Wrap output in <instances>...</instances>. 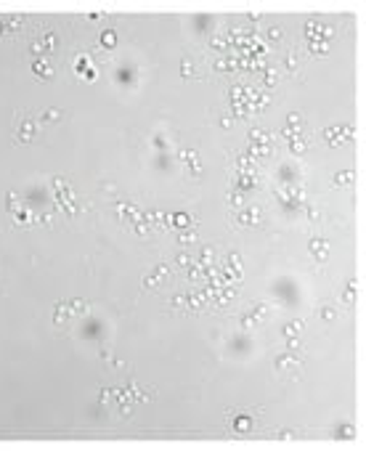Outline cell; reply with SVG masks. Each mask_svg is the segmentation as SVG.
Returning a JSON list of instances; mask_svg holds the SVG:
<instances>
[{
    "label": "cell",
    "instance_id": "6da1fadb",
    "mask_svg": "<svg viewBox=\"0 0 366 451\" xmlns=\"http://www.w3.org/2000/svg\"><path fill=\"white\" fill-rule=\"evenodd\" d=\"M40 122L35 117H29V114H22L16 117V128H13V141L16 144H32L35 138L40 135Z\"/></svg>",
    "mask_w": 366,
    "mask_h": 451
},
{
    "label": "cell",
    "instance_id": "7a4b0ae2",
    "mask_svg": "<svg viewBox=\"0 0 366 451\" xmlns=\"http://www.w3.org/2000/svg\"><path fill=\"white\" fill-rule=\"evenodd\" d=\"M56 48H58V37H56V32H51V29L37 32L32 37V43H29V53H32L35 58H48Z\"/></svg>",
    "mask_w": 366,
    "mask_h": 451
},
{
    "label": "cell",
    "instance_id": "3957f363",
    "mask_svg": "<svg viewBox=\"0 0 366 451\" xmlns=\"http://www.w3.org/2000/svg\"><path fill=\"white\" fill-rule=\"evenodd\" d=\"M356 135H358V130H356L353 125H327V128H324V141H327L332 149L345 146L348 141H353Z\"/></svg>",
    "mask_w": 366,
    "mask_h": 451
},
{
    "label": "cell",
    "instance_id": "277c9868",
    "mask_svg": "<svg viewBox=\"0 0 366 451\" xmlns=\"http://www.w3.org/2000/svg\"><path fill=\"white\" fill-rule=\"evenodd\" d=\"M234 223L236 228H247V226H263V210L260 205H247L234 212Z\"/></svg>",
    "mask_w": 366,
    "mask_h": 451
},
{
    "label": "cell",
    "instance_id": "5b68a950",
    "mask_svg": "<svg viewBox=\"0 0 366 451\" xmlns=\"http://www.w3.org/2000/svg\"><path fill=\"white\" fill-rule=\"evenodd\" d=\"M114 215H117V221H122V223H138L141 218H144V210L135 205V202H117L114 205Z\"/></svg>",
    "mask_w": 366,
    "mask_h": 451
},
{
    "label": "cell",
    "instance_id": "8992f818",
    "mask_svg": "<svg viewBox=\"0 0 366 451\" xmlns=\"http://www.w3.org/2000/svg\"><path fill=\"white\" fill-rule=\"evenodd\" d=\"M300 366H302V359H300L297 353H289V350L279 353L276 359H273V369H276L279 375H289V377H292Z\"/></svg>",
    "mask_w": 366,
    "mask_h": 451
},
{
    "label": "cell",
    "instance_id": "52a82bcc",
    "mask_svg": "<svg viewBox=\"0 0 366 451\" xmlns=\"http://www.w3.org/2000/svg\"><path fill=\"white\" fill-rule=\"evenodd\" d=\"M260 173H234V189L247 194V191H255L260 186Z\"/></svg>",
    "mask_w": 366,
    "mask_h": 451
},
{
    "label": "cell",
    "instance_id": "ba28073f",
    "mask_svg": "<svg viewBox=\"0 0 366 451\" xmlns=\"http://www.w3.org/2000/svg\"><path fill=\"white\" fill-rule=\"evenodd\" d=\"M308 252H311L318 263H327L329 255H332V244H329V239H324V237H311Z\"/></svg>",
    "mask_w": 366,
    "mask_h": 451
},
{
    "label": "cell",
    "instance_id": "9c48e42d",
    "mask_svg": "<svg viewBox=\"0 0 366 451\" xmlns=\"http://www.w3.org/2000/svg\"><path fill=\"white\" fill-rule=\"evenodd\" d=\"M281 138H295V135H302V114L300 112H289L287 114V122H284V128L279 130Z\"/></svg>",
    "mask_w": 366,
    "mask_h": 451
},
{
    "label": "cell",
    "instance_id": "30bf717a",
    "mask_svg": "<svg viewBox=\"0 0 366 451\" xmlns=\"http://www.w3.org/2000/svg\"><path fill=\"white\" fill-rule=\"evenodd\" d=\"M11 215H13V226L16 228H29V226H35V221H37V212L32 207H27V205H19Z\"/></svg>",
    "mask_w": 366,
    "mask_h": 451
},
{
    "label": "cell",
    "instance_id": "8fae6325",
    "mask_svg": "<svg viewBox=\"0 0 366 451\" xmlns=\"http://www.w3.org/2000/svg\"><path fill=\"white\" fill-rule=\"evenodd\" d=\"M252 430H255V417H250V414L231 417V433L234 435H250Z\"/></svg>",
    "mask_w": 366,
    "mask_h": 451
},
{
    "label": "cell",
    "instance_id": "7c38bea8",
    "mask_svg": "<svg viewBox=\"0 0 366 451\" xmlns=\"http://www.w3.org/2000/svg\"><path fill=\"white\" fill-rule=\"evenodd\" d=\"M247 154H250V157H252L255 162H260V160H271L273 154H276V146H273V144H252V141H250Z\"/></svg>",
    "mask_w": 366,
    "mask_h": 451
},
{
    "label": "cell",
    "instance_id": "4fadbf2b",
    "mask_svg": "<svg viewBox=\"0 0 366 451\" xmlns=\"http://www.w3.org/2000/svg\"><path fill=\"white\" fill-rule=\"evenodd\" d=\"M234 173H257V162L247 151H239L234 157Z\"/></svg>",
    "mask_w": 366,
    "mask_h": 451
},
{
    "label": "cell",
    "instance_id": "5bb4252c",
    "mask_svg": "<svg viewBox=\"0 0 366 451\" xmlns=\"http://www.w3.org/2000/svg\"><path fill=\"white\" fill-rule=\"evenodd\" d=\"M32 72L40 77V80H51L56 74V67L51 64V58H35L32 61Z\"/></svg>",
    "mask_w": 366,
    "mask_h": 451
},
{
    "label": "cell",
    "instance_id": "9a60e30c",
    "mask_svg": "<svg viewBox=\"0 0 366 451\" xmlns=\"http://www.w3.org/2000/svg\"><path fill=\"white\" fill-rule=\"evenodd\" d=\"M287 149H289V154H295V157H302V154L311 151V141L305 135H295V138L287 141Z\"/></svg>",
    "mask_w": 366,
    "mask_h": 451
},
{
    "label": "cell",
    "instance_id": "2e32d148",
    "mask_svg": "<svg viewBox=\"0 0 366 451\" xmlns=\"http://www.w3.org/2000/svg\"><path fill=\"white\" fill-rule=\"evenodd\" d=\"M358 287H361L358 276H350L348 284H345V292H342V303L345 305H356L358 303Z\"/></svg>",
    "mask_w": 366,
    "mask_h": 451
},
{
    "label": "cell",
    "instance_id": "e0dca14e",
    "mask_svg": "<svg viewBox=\"0 0 366 451\" xmlns=\"http://www.w3.org/2000/svg\"><path fill=\"white\" fill-rule=\"evenodd\" d=\"M167 308L175 310V313H189V298H186V289H178L170 300H167Z\"/></svg>",
    "mask_w": 366,
    "mask_h": 451
},
{
    "label": "cell",
    "instance_id": "ac0fdd59",
    "mask_svg": "<svg viewBox=\"0 0 366 451\" xmlns=\"http://www.w3.org/2000/svg\"><path fill=\"white\" fill-rule=\"evenodd\" d=\"M24 24H27V19H24V13H11V16L3 22V29L8 35H19L22 29H24Z\"/></svg>",
    "mask_w": 366,
    "mask_h": 451
},
{
    "label": "cell",
    "instance_id": "d6986e66",
    "mask_svg": "<svg viewBox=\"0 0 366 451\" xmlns=\"http://www.w3.org/2000/svg\"><path fill=\"white\" fill-rule=\"evenodd\" d=\"M196 237H199V228H196V226L180 228L178 234H175V244H180V247H191V244L196 242Z\"/></svg>",
    "mask_w": 366,
    "mask_h": 451
},
{
    "label": "cell",
    "instance_id": "ffe728a7",
    "mask_svg": "<svg viewBox=\"0 0 366 451\" xmlns=\"http://www.w3.org/2000/svg\"><path fill=\"white\" fill-rule=\"evenodd\" d=\"M334 438H340V441H353L358 438V427L353 422H340L337 427H334Z\"/></svg>",
    "mask_w": 366,
    "mask_h": 451
},
{
    "label": "cell",
    "instance_id": "44dd1931",
    "mask_svg": "<svg viewBox=\"0 0 366 451\" xmlns=\"http://www.w3.org/2000/svg\"><path fill=\"white\" fill-rule=\"evenodd\" d=\"M247 138H250L252 144H273V141H276V135H273L271 130H266V128H250Z\"/></svg>",
    "mask_w": 366,
    "mask_h": 451
},
{
    "label": "cell",
    "instance_id": "7402d4cb",
    "mask_svg": "<svg viewBox=\"0 0 366 451\" xmlns=\"http://www.w3.org/2000/svg\"><path fill=\"white\" fill-rule=\"evenodd\" d=\"M72 319V308H69V303L67 300H61V303H56V308H53V324L58 326V324H67Z\"/></svg>",
    "mask_w": 366,
    "mask_h": 451
},
{
    "label": "cell",
    "instance_id": "603a6c76",
    "mask_svg": "<svg viewBox=\"0 0 366 451\" xmlns=\"http://www.w3.org/2000/svg\"><path fill=\"white\" fill-rule=\"evenodd\" d=\"M305 45H308L311 56H327L332 51V43H324V40H305Z\"/></svg>",
    "mask_w": 366,
    "mask_h": 451
},
{
    "label": "cell",
    "instance_id": "cb8c5ba5",
    "mask_svg": "<svg viewBox=\"0 0 366 451\" xmlns=\"http://www.w3.org/2000/svg\"><path fill=\"white\" fill-rule=\"evenodd\" d=\"M332 181H334V186H350V183H356V170H350V167L337 170V173L332 175Z\"/></svg>",
    "mask_w": 366,
    "mask_h": 451
},
{
    "label": "cell",
    "instance_id": "d4e9b609",
    "mask_svg": "<svg viewBox=\"0 0 366 451\" xmlns=\"http://www.w3.org/2000/svg\"><path fill=\"white\" fill-rule=\"evenodd\" d=\"M196 263L199 266H205V268H215V247H202V252H199V258H196Z\"/></svg>",
    "mask_w": 366,
    "mask_h": 451
},
{
    "label": "cell",
    "instance_id": "484cf974",
    "mask_svg": "<svg viewBox=\"0 0 366 451\" xmlns=\"http://www.w3.org/2000/svg\"><path fill=\"white\" fill-rule=\"evenodd\" d=\"M72 67H74V74L83 77L90 67H93V64H90V53H77V56H74V64H72Z\"/></svg>",
    "mask_w": 366,
    "mask_h": 451
},
{
    "label": "cell",
    "instance_id": "4316f807",
    "mask_svg": "<svg viewBox=\"0 0 366 451\" xmlns=\"http://www.w3.org/2000/svg\"><path fill=\"white\" fill-rule=\"evenodd\" d=\"M226 199H228V205L234 207V212L250 205V202H247V194H241V191H236V189H231V191H228V197H226Z\"/></svg>",
    "mask_w": 366,
    "mask_h": 451
},
{
    "label": "cell",
    "instance_id": "83f0119b",
    "mask_svg": "<svg viewBox=\"0 0 366 451\" xmlns=\"http://www.w3.org/2000/svg\"><path fill=\"white\" fill-rule=\"evenodd\" d=\"M302 329H305V324H302L300 319H295V321H287V324L281 326V335H284V337H297Z\"/></svg>",
    "mask_w": 366,
    "mask_h": 451
},
{
    "label": "cell",
    "instance_id": "f1b7e54d",
    "mask_svg": "<svg viewBox=\"0 0 366 451\" xmlns=\"http://www.w3.org/2000/svg\"><path fill=\"white\" fill-rule=\"evenodd\" d=\"M61 117H64V112H61V109H45V112L40 114V125H53V122H58Z\"/></svg>",
    "mask_w": 366,
    "mask_h": 451
},
{
    "label": "cell",
    "instance_id": "f546056e",
    "mask_svg": "<svg viewBox=\"0 0 366 451\" xmlns=\"http://www.w3.org/2000/svg\"><path fill=\"white\" fill-rule=\"evenodd\" d=\"M189 226H196L194 215H189V212H175L173 215V228H189Z\"/></svg>",
    "mask_w": 366,
    "mask_h": 451
},
{
    "label": "cell",
    "instance_id": "4dcf8cb0",
    "mask_svg": "<svg viewBox=\"0 0 366 451\" xmlns=\"http://www.w3.org/2000/svg\"><path fill=\"white\" fill-rule=\"evenodd\" d=\"M228 48V35L218 32V35H212L210 37V51H215V53H223Z\"/></svg>",
    "mask_w": 366,
    "mask_h": 451
},
{
    "label": "cell",
    "instance_id": "1f68e13d",
    "mask_svg": "<svg viewBox=\"0 0 366 451\" xmlns=\"http://www.w3.org/2000/svg\"><path fill=\"white\" fill-rule=\"evenodd\" d=\"M284 69H287L289 74H300V58H297L295 51H289V53L284 56Z\"/></svg>",
    "mask_w": 366,
    "mask_h": 451
},
{
    "label": "cell",
    "instance_id": "d6a6232c",
    "mask_svg": "<svg viewBox=\"0 0 366 451\" xmlns=\"http://www.w3.org/2000/svg\"><path fill=\"white\" fill-rule=\"evenodd\" d=\"M69 308H72V316H85L88 310H90V303L88 300H80V298H74V300H67Z\"/></svg>",
    "mask_w": 366,
    "mask_h": 451
},
{
    "label": "cell",
    "instance_id": "836d02e7",
    "mask_svg": "<svg viewBox=\"0 0 366 451\" xmlns=\"http://www.w3.org/2000/svg\"><path fill=\"white\" fill-rule=\"evenodd\" d=\"M98 43H101V48L112 51L114 45H117V32H114V29H104V32H101V37H98Z\"/></svg>",
    "mask_w": 366,
    "mask_h": 451
},
{
    "label": "cell",
    "instance_id": "e575fe53",
    "mask_svg": "<svg viewBox=\"0 0 366 451\" xmlns=\"http://www.w3.org/2000/svg\"><path fill=\"white\" fill-rule=\"evenodd\" d=\"M180 77H199V72H196V67H194V61H189V58H180Z\"/></svg>",
    "mask_w": 366,
    "mask_h": 451
},
{
    "label": "cell",
    "instance_id": "d590c367",
    "mask_svg": "<svg viewBox=\"0 0 366 451\" xmlns=\"http://www.w3.org/2000/svg\"><path fill=\"white\" fill-rule=\"evenodd\" d=\"M250 316H252L255 321H263V319H268V305H266V303H255V305L250 308Z\"/></svg>",
    "mask_w": 366,
    "mask_h": 451
},
{
    "label": "cell",
    "instance_id": "8d00e7d4",
    "mask_svg": "<svg viewBox=\"0 0 366 451\" xmlns=\"http://www.w3.org/2000/svg\"><path fill=\"white\" fill-rule=\"evenodd\" d=\"M191 263H194V255L189 250H178V255H175V266L178 268H189Z\"/></svg>",
    "mask_w": 366,
    "mask_h": 451
},
{
    "label": "cell",
    "instance_id": "74e56055",
    "mask_svg": "<svg viewBox=\"0 0 366 451\" xmlns=\"http://www.w3.org/2000/svg\"><path fill=\"white\" fill-rule=\"evenodd\" d=\"M212 69H215V72H231L234 64H231V58H228V56H218L215 61H212Z\"/></svg>",
    "mask_w": 366,
    "mask_h": 451
},
{
    "label": "cell",
    "instance_id": "f35d334b",
    "mask_svg": "<svg viewBox=\"0 0 366 451\" xmlns=\"http://www.w3.org/2000/svg\"><path fill=\"white\" fill-rule=\"evenodd\" d=\"M302 212H305V218H308V223H318V221L324 218V215H321V210H318L316 205H305V207H302Z\"/></svg>",
    "mask_w": 366,
    "mask_h": 451
},
{
    "label": "cell",
    "instance_id": "ab89813d",
    "mask_svg": "<svg viewBox=\"0 0 366 451\" xmlns=\"http://www.w3.org/2000/svg\"><path fill=\"white\" fill-rule=\"evenodd\" d=\"M178 160H180L183 165H189V162H194V160H199V154H196L194 149H186V146H180V149H178Z\"/></svg>",
    "mask_w": 366,
    "mask_h": 451
},
{
    "label": "cell",
    "instance_id": "60d3db41",
    "mask_svg": "<svg viewBox=\"0 0 366 451\" xmlns=\"http://www.w3.org/2000/svg\"><path fill=\"white\" fill-rule=\"evenodd\" d=\"M170 273H173V263L159 260L157 266H154V276H157V279H165V276H170Z\"/></svg>",
    "mask_w": 366,
    "mask_h": 451
},
{
    "label": "cell",
    "instance_id": "b9f144b4",
    "mask_svg": "<svg viewBox=\"0 0 366 451\" xmlns=\"http://www.w3.org/2000/svg\"><path fill=\"white\" fill-rule=\"evenodd\" d=\"M263 83H266L268 88H276V85H279V69H276V67H268V69H266V80H263Z\"/></svg>",
    "mask_w": 366,
    "mask_h": 451
},
{
    "label": "cell",
    "instance_id": "7bdbcfd3",
    "mask_svg": "<svg viewBox=\"0 0 366 451\" xmlns=\"http://www.w3.org/2000/svg\"><path fill=\"white\" fill-rule=\"evenodd\" d=\"M273 438L276 441H295L297 438V430H292V427H284V430H279V433H273Z\"/></svg>",
    "mask_w": 366,
    "mask_h": 451
},
{
    "label": "cell",
    "instance_id": "ee69618b",
    "mask_svg": "<svg viewBox=\"0 0 366 451\" xmlns=\"http://www.w3.org/2000/svg\"><path fill=\"white\" fill-rule=\"evenodd\" d=\"M133 231H135V237H149L151 231V223H146V221H138V223H133Z\"/></svg>",
    "mask_w": 366,
    "mask_h": 451
},
{
    "label": "cell",
    "instance_id": "f6af8a7d",
    "mask_svg": "<svg viewBox=\"0 0 366 451\" xmlns=\"http://www.w3.org/2000/svg\"><path fill=\"white\" fill-rule=\"evenodd\" d=\"M186 167H189V175H191V178H199V175L205 173V165H202V160H194V162H189Z\"/></svg>",
    "mask_w": 366,
    "mask_h": 451
},
{
    "label": "cell",
    "instance_id": "bcb514c9",
    "mask_svg": "<svg viewBox=\"0 0 366 451\" xmlns=\"http://www.w3.org/2000/svg\"><path fill=\"white\" fill-rule=\"evenodd\" d=\"M16 207H19V194H16V191H8V194H6V210L13 212Z\"/></svg>",
    "mask_w": 366,
    "mask_h": 451
},
{
    "label": "cell",
    "instance_id": "7dc6e473",
    "mask_svg": "<svg viewBox=\"0 0 366 451\" xmlns=\"http://www.w3.org/2000/svg\"><path fill=\"white\" fill-rule=\"evenodd\" d=\"M284 340H287V350L289 353H300L302 350V343H300L297 337H284Z\"/></svg>",
    "mask_w": 366,
    "mask_h": 451
},
{
    "label": "cell",
    "instance_id": "c3c4849f",
    "mask_svg": "<svg viewBox=\"0 0 366 451\" xmlns=\"http://www.w3.org/2000/svg\"><path fill=\"white\" fill-rule=\"evenodd\" d=\"M159 282H162V279H157L154 273H149V276H144L141 284H144V289H154V287H159Z\"/></svg>",
    "mask_w": 366,
    "mask_h": 451
},
{
    "label": "cell",
    "instance_id": "681fc988",
    "mask_svg": "<svg viewBox=\"0 0 366 451\" xmlns=\"http://www.w3.org/2000/svg\"><path fill=\"white\" fill-rule=\"evenodd\" d=\"M268 40H271V43H281V40H284L281 27H271V29H268Z\"/></svg>",
    "mask_w": 366,
    "mask_h": 451
},
{
    "label": "cell",
    "instance_id": "f907efd6",
    "mask_svg": "<svg viewBox=\"0 0 366 451\" xmlns=\"http://www.w3.org/2000/svg\"><path fill=\"white\" fill-rule=\"evenodd\" d=\"M239 324H241V329H252V326H255L257 321H255V319L250 316V310H247V313H241V319H239Z\"/></svg>",
    "mask_w": 366,
    "mask_h": 451
},
{
    "label": "cell",
    "instance_id": "816d5d0a",
    "mask_svg": "<svg viewBox=\"0 0 366 451\" xmlns=\"http://www.w3.org/2000/svg\"><path fill=\"white\" fill-rule=\"evenodd\" d=\"M228 266L236 268V271H241V255H239V252H228Z\"/></svg>",
    "mask_w": 366,
    "mask_h": 451
},
{
    "label": "cell",
    "instance_id": "f5cc1de1",
    "mask_svg": "<svg viewBox=\"0 0 366 451\" xmlns=\"http://www.w3.org/2000/svg\"><path fill=\"white\" fill-rule=\"evenodd\" d=\"M321 319H324V321H334V319H337V310H334L332 305H324V308H321Z\"/></svg>",
    "mask_w": 366,
    "mask_h": 451
},
{
    "label": "cell",
    "instance_id": "db71d44e",
    "mask_svg": "<svg viewBox=\"0 0 366 451\" xmlns=\"http://www.w3.org/2000/svg\"><path fill=\"white\" fill-rule=\"evenodd\" d=\"M35 223H43V226H53V212H37V221Z\"/></svg>",
    "mask_w": 366,
    "mask_h": 451
},
{
    "label": "cell",
    "instance_id": "11a10c76",
    "mask_svg": "<svg viewBox=\"0 0 366 451\" xmlns=\"http://www.w3.org/2000/svg\"><path fill=\"white\" fill-rule=\"evenodd\" d=\"M218 125H220L223 130H231V128H234V117H228V114H223V117H220V122H218Z\"/></svg>",
    "mask_w": 366,
    "mask_h": 451
},
{
    "label": "cell",
    "instance_id": "9f6ffc18",
    "mask_svg": "<svg viewBox=\"0 0 366 451\" xmlns=\"http://www.w3.org/2000/svg\"><path fill=\"white\" fill-rule=\"evenodd\" d=\"M98 398H101V403H106L112 398V387H101V393H98Z\"/></svg>",
    "mask_w": 366,
    "mask_h": 451
},
{
    "label": "cell",
    "instance_id": "6f0895ef",
    "mask_svg": "<svg viewBox=\"0 0 366 451\" xmlns=\"http://www.w3.org/2000/svg\"><path fill=\"white\" fill-rule=\"evenodd\" d=\"M96 74H98V69H96V67H90V69H88V72H85L83 77H85L88 83H93V80H96Z\"/></svg>",
    "mask_w": 366,
    "mask_h": 451
},
{
    "label": "cell",
    "instance_id": "680465c9",
    "mask_svg": "<svg viewBox=\"0 0 366 451\" xmlns=\"http://www.w3.org/2000/svg\"><path fill=\"white\" fill-rule=\"evenodd\" d=\"M247 19H250L252 24H255V22H260V11H250V13H247Z\"/></svg>",
    "mask_w": 366,
    "mask_h": 451
},
{
    "label": "cell",
    "instance_id": "91938a15",
    "mask_svg": "<svg viewBox=\"0 0 366 451\" xmlns=\"http://www.w3.org/2000/svg\"><path fill=\"white\" fill-rule=\"evenodd\" d=\"M3 32H6V29H3V22H0V37H3Z\"/></svg>",
    "mask_w": 366,
    "mask_h": 451
}]
</instances>
